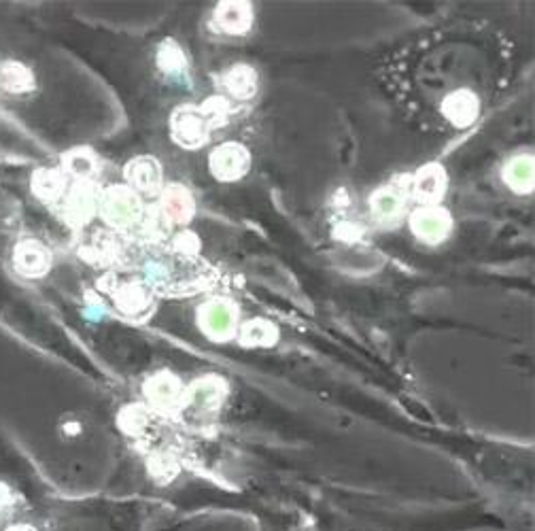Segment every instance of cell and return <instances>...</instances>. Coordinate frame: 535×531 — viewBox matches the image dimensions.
I'll list each match as a JSON object with an SVG mask.
<instances>
[{
    "label": "cell",
    "instance_id": "1",
    "mask_svg": "<svg viewBox=\"0 0 535 531\" xmlns=\"http://www.w3.org/2000/svg\"><path fill=\"white\" fill-rule=\"evenodd\" d=\"M213 126L202 107H179L170 117L172 141L185 149H198L209 139Z\"/></svg>",
    "mask_w": 535,
    "mask_h": 531
},
{
    "label": "cell",
    "instance_id": "11",
    "mask_svg": "<svg viewBox=\"0 0 535 531\" xmlns=\"http://www.w3.org/2000/svg\"><path fill=\"white\" fill-rule=\"evenodd\" d=\"M414 196L421 202H425V207H434V204L444 196L446 190V175L438 164H429L419 170V175L414 177Z\"/></svg>",
    "mask_w": 535,
    "mask_h": 531
},
{
    "label": "cell",
    "instance_id": "4",
    "mask_svg": "<svg viewBox=\"0 0 535 531\" xmlns=\"http://www.w3.org/2000/svg\"><path fill=\"white\" fill-rule=\"evenodd\" d=\"M51 264H54L51 251L34 238H26L13 249V268L24 279H43L51 270Z\"/></svg>",
    "mask_w": 535,
    "mask_h": 531
},
{
    "label": "cell",
    "instance_id": "2",
    "mask_svg": "<svg viewBox=\"0 0 535 531\" xmlns=\"http://www.w3.org/2000/svg\"><path fill=\"white\" fill-rule=\"evenodd\" d=\"M100 215L109 226H132L141 215V198L126 185H113L100 196Z\"/></svg>",
    "mask_w": 535,
    "mask_h": 531
},
{
    "label": "cell",
    "instance_id": "14",
    "mask_svg": "<svg viewBox=\"0 0 535 531\" xmlns=\"http://www.w3.org/2000/svg\"><path fill=\"white\" fill-rule=\"evenodd\" d=\"M404 194L395 190L393 185L381 187L372 198H370V209L372 217L381 224H395L404 213Z\"/></svg>",
    "mask_w": 535,
    "mask_h": 531
},
{
    "label": "cell",
    "instance_id": "19",
    "mask_svg": "<svg viewBox=\"0 0 535 531\" xmlns=\"http://www.w3.org/2000/svg\"><path fill=\"white\" fill-rule=\"evenodd\" d=\"M149 304V291L138 283H126L117 291V306L124 308V313H138Z\"/></svg>",
    "mask_w": 535,
    "mask_h": 531
},
{
    "label": "cell",
    "instance_id": "9",
    "mask_svg": "<svg viewBox=\"0 0 535 531\" xmlns=\"http://www.w3.org/2000/svg\"><path fill=\"white\" fill-rule=\"evenodd\" d=\"M213 24L223 34L240 37L253 24V9L249 3H221L213 13Z\"/></svg>",
    "mask_w": 535,
    "mask_h": 531
},
{
    "label": "cell",
    "instance_id": "22",
    "mask_svg": "<svg viewBox=\"0 0 535 531\" xmlns=\"http://www.w3.org/2000/svg\"><path fill=\"white\" fill-rule=\"evenodd\" d=\"M17 504V498H15V493L7 487L0 483V512H7L11 510L13 506Z\"/></svg>",
    "mask_w": 535,
    "mask_h": 531
},
{
    "label": "cell",
    "instance_id": "5",
    "mask_svg": "<svg viewBox=\"0 0 535 531\" xmlns=\"http://www.w3.org/2000/svg\"><path fill=\"white\" fill-rule=\"evenodd\" d=\"M410 228L419 241L438 245L453 228V219L440 207H421L410 215Z\"/></svg>",
    "mask_w": 535,
    "mask_h": 531
},
{
    "label": "cell",
    "instance_id": "15",
    "mask_svg": "<svg viewBox=\"0 0 535 531\" xmlns=\"http://www.w3.org/2000/svg\"><path fill=\"white\" fill-rule=\"evenodd\" d=\"M155 66H158V71L166 77H170L172 81L183 79L189 71V62L185 51L181 49L179 43L175 41H162L158 45V51H155Z\"/></svg>",
    "mask_w": 535,
    "mask_h": 531
},
{
    "label": "cell",
    "instance_id": "18",
    "mask_svg": "<svg viewBox=\"0 0 535 531\" xmlns=\"http://www.w3.org/2000/svg\"><path fill=\"white\" fill-rule=\"evenodd\" d=\"M504 181L516 194H529L533 190V158L519 156L506 164Z\"/></svg>",
    "mask_w": 535,
    "mask_h": 531
},
{
    "label": "cell",
    "instance_id": "10",
    "mask_svg": "<svg viewBox=\"0 0 535 531\" xmlns=\"http://www.w3.org/2000/svg\"><path fill=\"white\" fill-rule=\"evenodd\" d=\"M145 393H147L149 402L155 408L168 410V408H175L181 402V398H183V385H181V381L177 379L175 374L160 372V374L151 376V379L147 381Z\"/></svg>",
    "mask_w": 535,
    "mask_h": 531
},
{
    "label": "cell",
    "instance_id": "7",
    "mask_svg": "<svg viewBox=\"0 0 535 531\" xmlns=\"http://www.w3.org/2000/svg\"><path fill=\"white\" fill-rule=\"evenodd\" d=\"M234 306L223 300H211L200 306L198 325L211 340H228L234 334Z\"/></svg>",
    "mask_w": 535,
    "mask_h": 531
},
{
    "label": "cell",
    "instance_id": "3",
    "mask_svg": "<svg viewBox=\"0 0 535 531\" xmlns=\"http://www.w3.org/2000/svg\"><path fill=\"white\" fill-rule=\"evenodd\" d=\"M249 166H251V156L240 143H223L213 149L209 158L211 175L223 183L243 179L247 175Z\"/></svg>",
    "mask_w": 535,
    "mask_h": 531
},
{
    "label": "cell",
    "instance_id": "20",
    "mask_svg": "<svg viewBox=\"0 0 535 531\" xmlns=\"http://www.w3.org/2000/svg\"><path fill=\"white\" fill-rule=\"evenodd\" d=\"M276 338V332H274V325L264 321V319H257V321H249L243 332H240V342H243L245 347H266V345H272V340Z\"/></svg>",
    "mask_w": 535,
    "mask_h": 531
},
{
    "label": "cell",
    "instance_id": "17",
    "mask_svg": "<svg viewBox=\"0 0 535 531\" xmlns=\"http://www.w3.org/2000/svg\"><path fill=\"white\" fill-rule=\"evenodd\" d=\"M223 88L238 100H249L257 92V75L251 66L236 64L223 75Z\"/></svg>",
    "mask_w": 535,
    "mask_h": 531
},
{
    "label": "cell",
    "instance_id": "13",
    "mask_svg": "<svg viewBox=\"0 0 535 531\" xmlns=\"http://www.w3.org/2000/svg\"><path fill=\"white\" fill-rule=\"evenodd\" d=\"M442 113L455 126H470L478 117V98L470 90L453 92L442 102Z\"/></svg>",
    "mask_w": 535,
    "mask_h": 531
},
{
    "label": "cell",
    "instance_id": "6",
    "mask_svg": "<svg viewBox=\"0 0 535 531\" xmlns=\"http://www.w3.org/2000/svg\"><path fill=\"white\" fill-rule=\"evenodd\" d=\"M37 90V75L32 68L15 58L0 60V96L26 98Z\"/></svg>",
    "mask_w": 535,
    "mask_h": 531
},
{
    "label": "cell",
    "instance_id": "12",
    "mask_svg": "<svg viewBox=\"0 0 535 531\" xmlns=\"http://www.w3.org/2000/svg\"><path fill=\"white\" fill-rule=\"evenodd\" d=\"M162 209L172 224H187L194 217V196L183 185H168L162 192Z\"/></svg>",
    "mask_w": 535,
    "mask_h": 531
},
{
    "label": "cell",
    "instance_id": "21",
    "mask_svg": "<svg viewBox=\"0 0 535 531\" xmlns=\"http://www.w3.org/2000/svg\"><path fill=\"white\" fill-rule=\"evenodd\" d=\"M68 209H71V215L81 213V217H83V215L88 217V213H90L92 209H96V200H94L90 194H85L83 190H77V192L71 196V207H68Z\"/></svg>",
    "mask_w": 535,
    "mask_h": 531
},
{
    "label": "cell",
    "instance_id": "23",
    "mask_svg": "<svg viewBox=\"0 0 535 531\" xmlns=\"http://www.w3.org/2000/svg\"><path fill=\"white\" fill-rule=\"evenodd\" d=\"M5 531H37V529L30 527V525H24V523H20V525H11V527H7Z\"/></svg>",
    "mask_w": 535,
    "mask_h": 531
},
{
    "label": "cell",
    "instance_id": "16",
    "mask_svg": "<svg viewBox=\"0 0 535 531\" xmlns=\"http://www.w3.org/2000/svg\"><path fill=\"white\" fill-rule=\"evenodd\" d=\"M32 194L43 202L58 200L66 190V177L56 168H39L30 181Z\"/></svg>",
    "mask_w": 535,
    "mask_h": 531
},
{
    "label": "cell",
    "instance_id": "8",
    "mask_svg": "<svg viewBox=\"0 0 535 531\" xmlns=\"http://www.w3.org/2000/svg\"><path fill=\"white\" fill-rule=\"evenodd\" d=\"M126 179L128 187L138 194H160L162 190V168L153 158H134L126 166Z\"/></svg>",
    "mask_w": 535,
    "mask_h": 531
}]
</instances>
